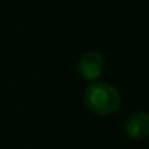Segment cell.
Instances as JSON below:
<instances>
[{
    "mask_svg": "<svg viewBox=\"0 0 149 149\" xmlns=\"http://www.w3.org/2000/svg\"><path fill=\"white\" fill-rule=\"evenodd\" d=\"M105 67V60L101 53L98 51H88L85 53L79 63H78V73L86 82H95L102 74Z\"/></svg>",
    "mask_w": 149,
    "mask_h": 149,
    "instance_id": "obj_2",
    "label": "cell"
},
{
    "mask_svg": "<svg viewBox=\"0 0 149 149\" xmlns=\"http://www.w3.org/2000/svg\"><path fill=\"white\" fill-rule=\"evenodd\" d=\"M84 102L86 108L97 116H111L121 105V95L116 86L95 81L89 82L84 92Z\"/></svg>",
    "mask_w": 149,
    "mask_h": 149,
    "instance_id": "obj_1",
    "label": "cell"
},
{
    "mask_svg": "<svg viewBox=\"0 0 149 149\" xmlns=\"http://www.w3.org/2000/svg\"><path fill=\"white\" fill-rule=\"evenodd\" d=\"M124 132L132 140H142L149 136V113L136 111L133 113L124 124Z\"/></svg>",
    "mask_w": 149,
    "mask_h": 149,
    "instance_id": "obj_3",
    "label": "cell"
}]
</instances>
